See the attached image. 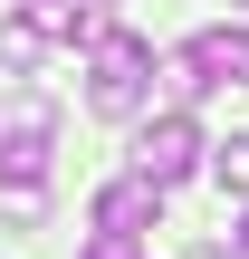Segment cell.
<instances>
[{"label": "cell", "instance_id": "obj_7", "mask_svg": "<svg viewBox=\"0 0 249 259\" xmlns=\"http://www.w3.org/2000/svg\"><path fill=\"white\" fill-rule=\"evenodd\" d=\"M38 221H48V183L0 173V231H38Z\"/></svg>", "mask_w": 249, "mask_h": 259}, {"label": "cell", "instance_id": "obj_1", "mask_svg": "<svg viewBox=\"0 0 249 259\" xmlns=\"http://www.w3.org/2000/svg\"><path fill=\"white\" fill-rule=\"evenodd\" d=\"M86 106H96L106 125H125V115L154 106V48H144L134 29H106V38L86 48Z\"/></svg>", "mask_w": 249, "mask_h": 259}, {"label": "cell", "instance_id": "obj_3", "mask_svg": "<svg viewBox=\"0 0 249 259\" xmlns=\"http://www.w3.org/2000/svg\"><path fill=\"white\" fill-rule=\"evenodd\" d=\"M163 221V183H144V173H115L106 192H96V231H115V240H144Z\"/></svg>", "mask_w": 249, "mask_h": 259}, {"label": "cell", "instance_id": "obj_4", "mask_svg": "<svg viewBox=\"0 0 249 259\" xmlns=\"http://www.w3.org/2000/svg\"><path fill=\"white\" fill-rule=\"evenodd\" d=\"M48 154H58V115H48V96H29V115L0 135V173H19V183H48Z\"/></svg>", "mask_w": 249, "mask_h": 259}, {"label": "cell", "instance_id": "obj_12", "mask_svg": "<svg viewBox=\"0 0 249 259\" xmlns=\"http://www.w3.org/2000/svg\"><path fill=\"white\" fill-rule=\"evenodd\" d=\"M230 250H240V259H249V211H240V231H230Z\"/></svg>", "mask_w": 249, "mask_h": 259}, {"label": "cell", "instance_id": "obj_8", "mask_svg": "<svg viewBox=\"0 0 249 259\" xmlns=\"http://www.w3.org/2000/svg\"><path fill=\"white\" fill-rule=\"evenodd\" d=\"M154 77H163V106H182V115H192V106H202V96H211V77H202V67H192V58H182V48H173V58H163V67H154Z\"/></svg>", "mask_w": 249, "mask_h": 259}, {"label": "cell", "instance_id": "obj_6", "mask_svg": "<svg viewBox=\"0 0 249 259\" xmlns=\"http://www.w3.org/2000/svg\"><path fill=\"white\" fill-rule=\"evenodd\" d=\"M38 58H48L38 10H10V19H0V67H10V77H38Z\"/></svg>", "mask_w": 249, "mask_h": 259}, {"label": "cell", "instance_id": "obj_11", "mask_svg": "<svg viewBox=\"0 0 249 259\" xmlns=\"http://www.w3.org/2000/svg\"><path fill=\"white\" fill-rule=\"evenodd\" d=\"M182 259H240V250H221V240H192V250H182Z\"/></svg>", "mask_w": 249, "mask_h": 259}, {"label": "cell", "instance_id": "obj_9", "mask_svg": "<svg viewBox=\"0 0 249 259\" xmlns=\"http://www.w3.org/2000/svg\"><path fill=\"white\" fill-rule=\"evenodd\" d=\"M211 183L249 202V135H230V144H211Z\"/></svg>", "mask_w": 249, "mask_h": 259}, {"label": "cell", "instance_id": "obj_5", "mask_svg": "<svg viewBox=\"0 0 249 259\" xmlns=\"http://www.w3.org/2000/svg\"><path fill=\"white\" fill-rule=\"evenodd\" d=\"M182 58H192L211 87H230V77H249V29H192Z\"/></svg>", "mask_w": 249, "mask_h": 259}, {"label": "cell", "instance_id": "obj_10", "mask_svg": "<svg viewBox=\"0 0 249 259\" xmlns=\"http://www.w3.org/2000/svg\"><path fill=\"white\" fill-rule=\"evenodd\" d=\"M77 259H154V250H144V240H115V231H96V240H86Z\"/></svg>", "mask_w": 249, "mask_h": 259}, {"label": "cell", "instance_id": "obj_13", "mask_svg": "<svg viewBox=\"0 0 249 259\" xmlns=\"http://www.w3.org/2000/svg\"><path fill=\"white\" fill-rule=\"evenodd\" d=\"M240 10H249V0H240Z\"/></svg>", "mask_w": 249, "mask_h": 259}, {"label": "cell", "instance_id": "obj_2", "mask_svg": "<svg viewBox=\"0 0 249 259\" xmlns=\"http://www.w3.org/2000/svg\"><path fill=\"white\" fill-rule=\"evenodd\" d=\"M202 154H211V144H202V125H192L182 106H163V115H144V125H134V173H144V183H163V192H173L182 173H202Z\"/></svg>", "mask_w": 249, "mask_h": 259}, {"label": "cell", "instance_id": "obj_14", "mask_svg": "<svg viewBox=\"0 0 249 259\" xmlns=\"http://www.w3.org/2000/svg\"><path fill=\"white\" fill-rule=\"evenodd\" d=\"M240 87H249V77H240Z\"/></svg>", "mask_w": 249, "mask_h": 259}]
</instances>
